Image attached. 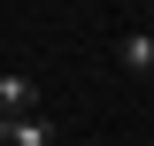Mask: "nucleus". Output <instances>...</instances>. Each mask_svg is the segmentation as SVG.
<instances>
[{"mask_svg":"<svg viewBox=\"0 0 154 146\" xmlns=\"http://www.w3.org/2000/svg\"><path fill=\"white\" fill-rule=\"evenodd\" d=\"M116 69H123V77H154V31H146V23L116 38Z\"/></svg>","mask_w":154,"mask_h":146,"instance_id":"obj_1","label":"nucleus"},{"mask_svg":"<svg viewBox=\"0 0 154 146\" xmlns=\"http://www.w3.org/2000/svg\"><path fill=\"white\" fill-rule=\"evenodd\" d=\"M0 138L8 146H54V123H46L38 108H23V115H0Z\"/></svg>","mask_w":154,"mask_h":146,"instance_id":"obj_2","label":"nucleus"},{"mask_svg":"<svg viewBox=\"0 0 154 146\" xmlns=\"http://www.w3.org/2000/svg\"><path fill=\"white\" fill-rule=\"evenodd\" d=\"M23 108H38V85L16 77V69H0V115H23Z\"/></svg>","mask_w":154,"mask_h":146,"instance_id":"obj_3","label":"nucleus"},{"mask_svg":"<svg viewBox=\"0 0 154 146\" xmlns=\"http://www.w3.org/2000/svg\"><path fill=\"white\" fill-rule=\"evenodd\" d=\"M146 31H154V16H146Z\"/></svg>","mask_w":154,"mask_h":146,"instance_id":"obj_4","label":"nucleus"}]
</instances>
